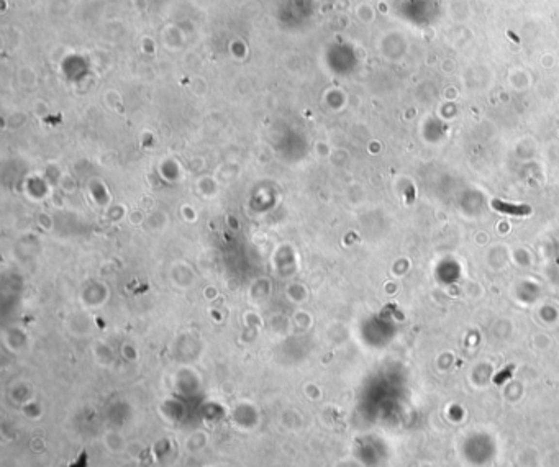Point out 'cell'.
<instances>
[{"mask_svg": "<svg viewBox=\"0 0 559 467\" xmlns=\"http://www.w3.org/2000/svg\"><path fill=\"white\" fill-rule=\"evenodd\" d=\"M490 205L494 207L497 211H502V213H510V215H530L531 209L528 205H510V203L500 202V200H492Z\"/></svg>", "mask_w": 559, "mask_h": 467, "instance_id": "obj_1", "label": "cell"}, {"mask_svg": "<svg viewBox=\"0 0 559 467\" xmlns=\"http://www.w3.org/2000/svg\"><path fill=\"white\" fill-rule=\"evenodd\" d=\"M511 369H513V367L510 366L507 370H502V374H500V375H497V377H495V382H497V384H502V380H504V377L507 379V377H509V375H510V370H511Z\"/></svg>", "mask_w": 559, "mask_h": 467, "instance_id": "obj_2", "label": "cell"}]
</instances>
